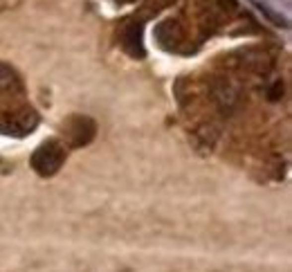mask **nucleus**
I'll use <instances>...</instances> for the list:
<instances>
[{"instance_id":"f257e3e1","label":"nucleus","mask_w":292,"mask_h":272,"mask_svg":"<svg viewBox=\"0 0 292 272\" xmlns=\"http://www.w3.org/2000/svg\"><path fill=\"white\" fill-rule=\"evenodd\" d=\"M63 160H66V149L57 140H50V142H43L36 149V153L32 155V167L38 176L47 178V176H54L61 169Z\"/></svg>"},{"instance_id":"f03ea898","label":"nucleus","mask_w":292,"mask_h":272,"mask_svg":"<svg viewBox=\"0 0 292 272\" xmlns=\"http://www.w3.org/2000/svg\"><path fill=\"white\" fill-rule=\"evenodd\" d=\"M38 124V117L34 110H23V113H14L7 117H0V133L5 135H25L32 133V128Z\"/></svg>"},{"instance_id":"7ed1b4c3","label":"nucleus","mask_w":292,"mask_h":272,"mask_svg":"<svg viewBox=\"0 0 292 272\" xmlns=\"http://www.w3.org/2000/svg\"><path fill=\"white\" fill-rule=\"evenodd\" d=\"M94 131H97V126H94L92 119H88V117L70 119V135H72V144L74 146L88 144V142L94 137Z\"/></svg>"},{"instance_id":"20e7f679","label":"nucleus","mask_w":292,"mask_h":272,"mask_svg":"<svg viewBox=\"0 0 292 272\" xmlns=\"http://www.w3.org/2000/svg\"><path fill=\"white\" fill-rule=\"evenodd\" d=\"M126 47H128V52H131V54H135V57H142V54H144L140 25H133V27L126 32Z\"/></svg>"},{"instance_id":"39448f33","label":"nucleus","mask_w":292,"mask_h":272,"mask_svg":"<svg viewBox=\"0 0 292 272\" xmlns=\"http://www.w3.org/2000/svg\"><path fill=\"white\" fill-rule=\"evenodd\" d=\"M14 86H18V77H16V72L11 70L9 66L0 63V90H9V88H14Z\"/></svg>"},{"instance_id":"423d86ee","label":"nucleus","mask_w":292,"mask_h":272,"mask_svg":"<svg viewBox=\"0 0 292 272\" xmlns=\"http://www.w3.org/2000/svg\"><path fill=\"white\" fill-rule=\"evenodd\" d=\"M281 94H283V86L281 84H274L272 90H270V101H279V99H281Z\"/></svg>"}]
</instances>
